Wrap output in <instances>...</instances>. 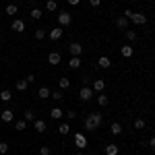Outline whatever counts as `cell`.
<instances>
[{
	"label": "cell",
	"mask_w": 155,
	"mask_h": 155,
	"mask_svg": "<svg viewBox=\"0 0 155 155\" xmlns=\"http://www.w3.org/2000/svg\"><path fill=\"white\" fill-rule=\"evenodd\" d=\"M149 147H151V151H155V137L149 139Z\"/></svg>",
	"instance_id": "cell-39"
},
{
	"label": "cell",
	"mask_w": 155,
	"mask_h": 155,
	"mask_svg": "<svg viewBox=\"0 0 155 155\" xmlns=\"http://www.w3.org/2000/svg\"><path fill=\"white\" fill-rule=\"evenodd\" d=\"M56 8H58V2H56V0H48V2H46V11H56Z\"/></svg>",
	"instance_id": "cell-24"
},
{
	"label": "cell",
	"mask_w": 155,
	"mask_h": 155,
	"mask_svg": "<svg viewBox=\"0 0 155 155\" xmlns=\"http://www.w3.org/2000/svg\"><path fill=\"white\" fill-rule=\"evenodd\" d=\"M4 153H8V145H6V143H0V155H4Z\"/></svg>",
	"instance_id": "cell-34"
},
{
	"label": "cell",
	"mask_w": 155,
	"mask_h": 155,
	"mask_svg": "<svg viewBox=\"0 0 155 155\" xmlns=\"http://www.w3.org/2000/svg\"><path fill=\"white\" fill-rule=\"evenodd\" d=\"M97 64H99V68H110L112 66V60L107 58V56H99V62Z\"/></svg>",
	"instance_id": "cell-16"
},
{
	"label": "cell",
	"mask_w": 155,
	"mask_h": 155,
	"mask_svg": "<svg viewBox=\"0 0 155 155\" xmlns=\"http://www.w3.org/2000/svg\"><path fill=\"white\" fill-rule=\"evenodd\" d=\"M60 60H62V58H60V54H58V52H50V54H48V62L52 64V66L60 64Z\"/></svg>",
	"instance_id": "cell-11"
},
{
	"label": "cell",
	"mask_w": 155,
	"mask_h": 155,
	"mask_svg": "<svg viewBox=\"0 0 155 155\" xmlns=\"http://www.w3.org/2000/svg\"><path fill=\"white\" fill-rule=\"evenodd\" d=\"M60 37H62V27H54V29H50V39H52V41H58Z\"/></svg>",
	"instance_id": "cell-9"
},
{
	"label": "cell",
	"mask_w": 155,
	"mask_h": 155,
	"mask_svg": "<svg viewBox=\"0 0 155 155\" xmlns=\"http://www.w3.org/2000/svg\"><path fill=\"white\" fill-rule=\"evenodd\" d=\"M120 147L118 145H106V155H118Z\"/></svg>",
	"instance_id": "cell-17"
},
{
	"label": "cell",
	"mask_w": 155,
	"mask_h": 155,
	"mask_svg": "<svg viewBox=\"0 0 155 155\" xmlns=\"http://www.w3.org/2000/svg\"><path fill=\"white\" fill-rule=\"evenodd\" d=\"M17 12H19V8H17V4H8V6H6V15H11V17H15Z\"/></svg>",
	"instance_id": "cell-27"
},
{
	"label": "cell",
	"mask_w": 155,
	"mask_h": 155,
	"mask_svg": "<svg viewBox=\"0 0 155 155\" xmlns=\"http://www.w3.org/2000/svg\"><path fill=\"white\" fill-rule=\"evenodd\" d=\"M79 97H81V101H89L91 97H93V89L91 87H81V93H79Z\"/></svg>",
	"instance_id": "cell-5"
},
{
	"label": "cell",
	"mask_w": 155,
	"mask_h": 155,
	"mask_svg": "<svg viewBox=\"0 0 155 155\" xmlns=\"http://www.w3.org/2000/svg\"><path fill=\"white\" fill-rule=\"evenodd\" d=\"M91 89H93V93H104V89H106V83H104V79H95Z\"/></svg>",
	"instance_id": "cell-8"
},
{
	"label": "cell",
	"mask_w": 155,
	"mask_h": 155,
	"mask_svg": "<svg viewBox=\"0 0 155 155\" xmlns=\"http://www.w3.org/2000/svg\"><path fill=\"white\" fill-rule=\"evenodd\" d=\"M124 17H126L128 21H132L134 25H145L147 23V17H145L143 12H134V11H130V8L124 11Z\"/></svg>",
	"instance_id": "cell-1"
},
{
	"label": "cell",
	"mask_w": 155,
	"mask_h": 155,
	"mask_svg": "<svg viewBox=\"0 0 155 155\" xmlns=\"http://www.w3.org/2000/svg\"><path fill=\"white\" fill-rule=\"evenodd\" d=\"M12 118H15L12 110H2V112H0V120H2V122H12Z\"/></svg>",
	"instance_id": "cell-10"
},
{
	"label": "cell",
	"mask_w": 155,
	"mask_h": 155,
	"mask_svg": "<svg viewBox=\"0 0 155 155\" xmlns=\"http://www.w3.org/2000/svg\"><path fill=\"white\" fill-rule=\"evenodd\" d=\"M0 21H2V17H0Z\"/></svg>",
	"instance_id": "cell-43"
},
{
	"label": "cell",
	"mask_w": 155,
	"mask_h": 155,
	"mask_svg": "<svg viewBox=\"0 0 155 155\" xmlns=\"http://www.w3.org/2000/svg\"><path fill=\"white\" fill-rule=\"evenodd\" d=\"M101 126V114H89L85 120V128L87 130H97Z\"/></svg>",
	"instance_id": "cell-2"
},
{
	"label": "cell",
	"mask_w": 155,
	"mask_h": 155,
	"mask_svg": "<svg viewBox=\"0 0 155 155\" xmlns=\"http://www.w3.org/2000/svg\"><path fill=\"white\" fill-rule=\"evenodd\" d=\"M110 132H112L114 137H118L120 132H122V124H118V122H114V124L110 126Z\"/></svg>",
	"instance_id": "cell-20"
},
{
	"label": "cell",
	"mask_w": 155,
	"mask_h": 155,
	"mask_svg": "<svg viewBox=\"0 0 155 155\" xmlns=\"http://www.w3.org/2000/svg\"><path fill=\"white\" fill-rule=\"evenodd\" d=\"M97 104H99L101 107H106L107 104H110V97H107V95H104V93H99V95H97Z\"/></svg>",
	"instance_id": "cell-21"
},
{
	"label": "cell",
	"mask_w": 155,
	"mask_h": 155,
	"mask_svg": "<svg viewBox=\"0 0 155 155\" xmlns=\"http://www.w3.org/2000/svg\"><path fill=\"white\" fill-rule=\"evenodd\" d=\"M77 155H83V153H77Z\"/></svg>",
	"instance_id": "cell-42"
},
{
	"label": "cell",
	"mask_w": 155,
	"mask_h": 155,
	"mask_svg": "<svg viewBox=\"0 0 155 155\" xmlns=\"http://www.w3.org/2000/svg\"><path fill=\"white\" fill-rule=\"evenodd\" d=\"M62 114H64V112H62V110H60V107H52V110H50V116H52V118H62Z\"/></svg>",
	"instance_id": "cell-23"
},
{
	"label": "cell",
	"mask_w": 155,
	"mask_h": 155,
	"mask_svg": "<svg viewBox=\"0 0 155 155\" xmlns=\"http://www.w3.org/2000/svg\"><path fill=\"white\" fill-rule=\"evenodd\" d=\"M0 99H2V101H11L12 93L8 91V89H2V91H0Z\"/></svg>",
	"instance_id": "cell-22"
},
{
	"label": "cell",
	"mask_w": 155,
	"mask_h": 155,
	"mask_svg": "<svg viewBox=\"0 0 155 155\" xmlns=\"http://www.w3.org/2000/svg\"><path fill=\"white\" fill-rule=\"evenodd\" d=\"M68 52H71L72 56H81V54H83V46L77 44V41H72L71 46H68Z\"/></svg>",
	"instance_id": "cell-7"
},
{
	"label": "cell",
	"mask_w": 155,
	"mask_h": 155,
	"mask_svg": "<svg viewBox=\"0 0 155 155\" xmlns=\"http://www.w3.org/2000/svg\"><path fill=\"white\" fill-rule=\"evenodd\" d=\"M58 132H60V134H68V132H71V126H68V122L60 124V126H58Z\"/></svg>",
	"instance_id": "cell-26"
},
{
	"label": "cell",
	"mask_w": 155,
	"mask_h": 155,
	"mask_svg": "<svg viewBox=\"0 0 155 155\" xmlns=\"http://www.w3.org/2000/svg\"><path fill=\"white\" fill-rule=\"evenodd\" d=\"M25 81H27V83H33V81H35V77H33V74H27V77H25Z\"/></svg>",
	"instance_id": "cell-40"
},
{
	"label": "cell",
	"mask_w": 155,
	"mask_h": 155,
	"mask_svg": "<svg viewBox=\"0 0 155 155\" xmlns=\"http://www.w3.org/2000/svg\"><path fill=\"white\" fill-rule=\"evenodd\" d=\"M145 126H147V122H145L143 118H139V120H134V128H137V130H143Z\"/></svg>",
	"instance_id": "cell-28"
},
{
	"label": "cell",
	"mask_w": 155,
	"mask_h": 155,
	"mask_svg": "<svg viewBox=\"0 0 155 155\" xmlns=\"http://www.w3.org/2000/svg\"><path fill=\"white\" fill-rule=\"evenodd\" d=\"M66 118H68V120H74V118H77V112L68 110V112H66Z\"/></svg>",
	"instance_id": "cell-36"
},
{
	"label": "cell",
	"mask_w": 155,
	"mask_h": 155,
	"mask_svg": "<svg viewBox=\"0 0 155 155\" xmlns=\"http://www.w3.org/2000/svg\"><path fill=\"white\" fill-rule=\"evenodd\" d=\"M87 143H89V141H87V137H85L83 132H77V134H74V145H77L79 149H85Z\"/></svg>",
	"instance_id": "cell-4"
},
{
	"label": "cell",
	"mask_w": 155,
	"mask_h": 155,
	"mask_svg": "<svg viewBox=\"0 0 155 155\" xmlns=\"http://www.w3.org/2000/svg\"><path fill=\"white\" fill-rule=\"evenodd\" d=\"M58 87H60V89H68V87H71V79H66V77H64V79H60Z\"/></svg>",
	"instance_id": "cell-25"
},
{
	"label": "cell",
	"mask_w": 155,
	"mask_h": 155,
	"mask_svg": "<svg viewBox=\"0 0 155 155\" xmlns=\"http://www.w3.org/2000/svg\"><path fill=\"white\" fill-rule=\"evenodd\" d=\"M39 153H41V155H52V153H50V147H48V145H44V147L39 149Z\"/></svg>",
	"instance_id": "cell-35"
},
{
	"label": "cell",
	"mask_w": 155,
	"mask_h": 155,
	"mask_svg": "<svg viewBox=\"0 0 155 155\" xmlns=\"http://www.w3.org/2000/svg\"><path fill=\"white\" fill-rule=\"evenodd\" d=\"M50 97H52V99H56V101H60V99H62L64 95H62V91H54V93H52Z\"/></svg>",
	"instance_id": "cell-33"
},
{
	"label": "cell",
	"mask_w": 155,
	"mask_h": 155,
	"mask_svg": "<svg viewBox=\"0 0 155 155\" xmlns=\"http://www.w3.org/2000/svg\"><path fill=\"white\" fill-rule=\"evenodd\" d=\"M46 35H48V33H46V29H41V27H39V29H35V39H39V41H41Z\"/></svg>",
	"instance_id": "cell-29"
},
{
	"label": "cell",
	"mask_w": 155,
	"mask_h": 155,
	"mask_svg": "<svg viewBox=\"0 0 155 155\" xmlns=\"http://www.w3.org/2000/svg\"><path fill=\"white\" fill-rule=\"evenodd\" d=\"M72 23V15L71 12H60L58 15V25L60 27H68Z\"/></svg>",
	"instance_id": "cell-3"
},
{
	"label": "cell",
	"mask_w": 155,
	"mask_h": 155,
	"mask_svg": "<svg viewBox=\"0 0 155 155\" xmlns=\"http://www.w3.org/2000/svg\"><path fill=\"white\" fill-rule=\"evenodd\" d=\"M33 128H35L37 132H46L48 126H46V122H44V120H35V122H33Z\"/></svg>",
	"instance_id": "cell-18"
},
{
	"label": "cell",
	"mask_w": 155,
	"mask_h": 155,
	"mask_svg": "<svg viewBox=\"0 0 155 155\" xmlns=\"http://www.w3.org/2000/svg\"><path fill=\"white\" fill-rule=\"evenodd\" d=\"M27 128V122L25 120H17V130H25Z\"/></svg>",
	"instance_id": "cell-32"
},
{
	"label": "cell",
	"mask_w": 155,
	"mask_h": 155,
	"mask_svg": "<svg viewBox=\"0 0 155 155\" xmlns=\"http://www.w3.org/2000/svg\"><path fill=\"white\" fill-rule=\"evenodd\" d=\"M120 54H122L124 58H130L132 54H134V48H132V46H122V48H120Z\"/></svg>",
	"instance_id": "cell-12"
},
{
	"label": "cell",
	"mask_w": 155,
	"mask_h": 155,
	"mask_svg": "<svg viewBox=\"0 0 155 155\" xmlns=\"http://www.w3.org/2000/svg\"><path fill=\"white\" fill-rule=\"evenodd\" d=\"M50 95H52V91H50L48 87H39V91H37V97L39 99H48Z\"/></svg>",
	"instance_id": "cell-14"
},
{
	"label": "cell",
	"mask_w": 155,
	"mask_h": 155,
	"mask_svg": "<svg viewBox=\"0 0 155 155\" xmlns=\"http://www.w3.org/2000/svg\"><path fill=\"white\" fill-rule=\"evenodd\" d=\"M116 27H120V29H126V27H128V19H126L124 15H122V17H118V19H116Z\"/></svg>",
	"instance_id": "cell-19"
},
{
	"label": "cell",
	"mask_w": 155,
	"mask_h": 155,
	"mask_svg": "<svg viewBox=\"0 0 155 155\" xmlns=\"http://www.w3.org/2000/svg\"><path fill=\"white\" fill-rule=\"evenodd\" d=\"M27 81H25V79H21V81H17V91H25V89H27Z\"/></svg>",
	"instance_id": "cell-31"
},
{
	"label": "cell",
	"mask_w": 155,
	"mask_h": 155,
	"mask_svg": "<svg viewBox=\"0 0 155 155\" xmlns=\"http://www.w3.org/2000/svg\"><path fill=\"white\" fill-rule=\"evenodd\" d=\"M23 120L25 122H35V112H33V110H25L23 112Z\"/></svg>",
	"instance_id": "cell-15"
},
{
	"label": "cell",
	"mask_w": 155,
	"mask_h": 155,
	"mask_svg": "<svg viewBox=\"0 0 155 155\" xmlns=\"http://www.w3.org/2000/svg\"><path fill=\"white\" fill-rule=\"evenodd\" d=\"M79 2H81V0H68V4H71V6H77Z\"/></svg>",
	"instance_id": "cell-41"
},
{
	"label": "cell",
	"mask_w": 155,
	"mask_h": 155,
	"mask_svg": "<svg viewBox=\"0 0 155 155\" xmlns=\"http://www.w3.org/2000/svg\"><path fill=\"white\" fill-rule=\"evenodd\" d=\"M126 37H128L130 41H134V39H137V33H134V31H126Z\"/></svg>",
	"instance_id": "cell-37"
},
{
	"label": "cell",
	"mask_w": 155,
	"mask_h": 155,
	"mask_svg": "<svg viewBox=\"0 0 155 155\" xmlns=\"http://www.w3.org/2000/svg\"><path fill=\"white\" fill-rule=\"evenodd\" d=\"M11 29L12 31H17V33H23L25 31V23H23V19H15L11 25Z\"/></svg>",
	"instance_id": "cell-6"
},
{
	"label": "cell",
	"mask_w": 155,
	"mask_h": 155,
	"mask_svg": "<svg viewBox=\"0 0 155 155\" xmlns=\"http://www.w3.org/2000/svg\"><path fill=\"white\" fill-rule=\"evenodd\" d=\"M29 15H31V19H35V21H39V19H41V15H44V12L39 11V8H33V11L29 12Z\"/></svg>",
	"instance_id": "cell-30"
},
{
	"label": "cell",
	"mask_w": 155,
	"mask_h": 155,
	"mask_svg": "<svg viewBox=\"0 0 155 155\" xmlns=\"http://www.w3.org/2000/svg\"><path fill=\"white\" fill-rule=\"evenodd\" d=\"M68 66H71L72 71H77V68L81 66V56H72V58L68 60Z\"/></svg>",
	"instance_id": "cell-13"
},
{
	"label": "cell",
	"mask_w": 155,
	"mask_h": 155,
	"mask_svg": "<svg viewBox=\"0 0 155 155\" xmlns=\"http://www.w3.org/2000/svg\"><path fill=\"white\" fill-rule=\"evenodd\" d=\"M89 4H91V6H93V8H97V6H99V4H101V0H89Z\"/></svg>",
	"instance_id": "cell-38"
}]
</instances>
